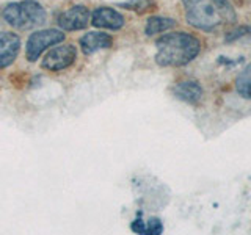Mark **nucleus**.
I'll return each instance as SVG.
<instances>
[{
    "instance_id": "obj_6",
    "label": "nucleus",
    "mask_w": 251,
    "mask_h": 235,
    "mask_svg": "<svg viewBox=\"0 0 251 235\" xmlns=\"http://www.w3.org/2000/svg\"><path fill=\"white\" fill-rule=\"evenodd\" d=\"M21 52V38L13 31H0V69L13 65Z\"/></svg>"
},
{
    "instance_id": "obj_8",
    "label": "nucleus",
    "mask_w": 251,
    "mask_h": 235,
    "mask_svg": "<svg viewBox=\"0 0 251 235\" xmlns=\"http://www.w3.org/2000/svg\"><path fill=\"white\" fill-rule=\"evenodd\" d=\"M0 16H2V19L6 24H10V25L14 28H19V30L31 28L27 11L21 2H11V3L3 5L2 10H0Z\"/></svg>"
},
{
    "instance_id": "obj_7",
    "label": "nucleus",
    "mask_w": 251,
    "mask_h": 235,
    "mask_svg": "<svg viewBox=\"0 0 251 235\" xmlns=\"http://www.w3.org/2000/svg\"><path fill=\"white\" fill-rule=\"evenodd\" d=\"M91 24L98 28H107V30H120L124 25V16L118 13L113 8L108 6H99L93 13Z\"/></svg>"
},
{
    "instance_id": "obj_9",
    "label": "nucleus",
    "mask_w": 251,
    "mask_h": 235,
    "mask_svg": "<svg viewBox=\"0 0 251 235\" xmlns=\"http://www.w3.org/2000/svg\"><path fill=\"white\" fill-rule=\"evenodd\" d=\"M173 94H175L176 99L185 102V104L196 105L201 102V99L204 96V91L201 88V85L196 80H182L175 85Z\"/></svg>"
},
{
    "instance_id": "obj_3",
    "label": "nucleus",
    "mask_w": 251,
    "mask_h": 235,
    "mask_svg": "<svg viewBox=\"0 0 251 235\" xmlns=\"http://www.w3.org/2000/svg\"><path fill=\"white\" fill-rule=\"evenodd\" d=\"M65 41V33H61L60 30L55 28H47V30H39L31 33L28 36L27 41V49H25V55L28 61H36L41 53L49 49V47L60 44Z\"/></svg>"
},
{
    "instance_id": "obj_11",
    "label": "nucleus",
    "mask_w": 251,
    "mask_h": 235,
    "mask_svg": "<svg viewBox=\"0 0 251 235\" xmlns=\"http://www.w3.org/2000/svg\"><path fill=\"white\" fill-rule=\"evenodd\" d=\"M176 25V21L171 18H162V16H152L149 18L145 27V33L148 36H152L157 33H162V31H167Z\"/></svg>"
},
{
    "instance_id": "obj_4",
    "label": "nucleus",
    "mask_w": 251,
    "mask_h": 235,
    "mask_svg": "<svg viewBox=\"0 0 251 235\" xmlns=\"http://www.w3.org/2000/svg\"><path fill=\"white\" fill-rule=\"evenodd\" d=\"M77 58V50L73 44H63L52 49L49 53H46V57L43 58L41 66L47 70L57 72V70H63L69 68Z\"/></svg>"
},
{
    "instance_id": "obj_12",
    "label": "nucleus",
    "mask_w": 251,
    "mask_h": 235,
    "mask_svg": "<svg viewBox=\"0 0 251 235\" xmlns=\"http://www.w3.org/2000/svg\"><path fill=\"white\" fill-rule=\"evenodd\" d=\"M235 90L242 97L251 99V65L243 68L235 78Z\"/></svg>"
},
{
    "instance_id": "obj_13",
    "label": "nucleus",
    "mask_w": 251,
    "mask_h": 235,
    "mask_svg": "<svg viewBox=\"0 0 251 235\" xmlns=\"http://www.w3.org/2000/svg\"><path fill=\"white\" fill-rule=\"evenodd\" d=\"M120 6L126 8V10H132L137 13H145L149 10H154V0H129V2L120 3Z\"/></svg>"
},
{
    "instance_id": "obj_2",
    "label": "nucleus",
    "mask_w": 251,
    "mask_h": 235,
    "mask_svg": "<svg viewBox=\"0 0 251 235\" xmlns=\"http://www.w3.org/2000/svg\"><path fill=\"white\" fill-rule=\"evenodd\" d=\"M155 63L163 68H180L192 63L201 50V41L185 31H175L155 41Z\"/></svg>"
},
{
    "instance_id": "obj_10",
    "label": "nucleus",
    "mask_w": 251,
    "mask_h": 235,
    "mask_svg": "<svg viewBox=\"0 0 251 235\" xmlns=\"http://www.w3.org/2000/svg\"><path fill=\"white\" fill-rule=\"evenodd\" d=\"M78 43H80L82 52L85 55H91L102 49H110L113 44V39L107 33H102V31H90V33L83 35Z\"/></svg>"
},
{
    "instance_id": "obj_1",
    "label": "nucleus",
    "mask_w": 251,
    "mask_h": 235,
    "mask_svg": "<svg viewBox=\"0 0 251 235\" xmlns=\"http://www.w3.org/2000/svg\"><path fill=\"white\" fill-rule=\"evenodd\" d=\"M185 19L192 27L212 31L237 19L229 0H182Z\"/></svg>"
},
{
    "instance_id": "obj_15",
    "label": "nucleus",
    "mask_w": 251,
    "mask_h": 235,
    "mask_svg": "<svg viewBox=\"0 0 251 235\" xmlns=\"http://www.w3.org/2000/svg\"><path fill=\"white\" fill-rule=\"evenodd\" d=\"M163 232V224L159 218H151L146 223V234L148 235H160Z\"/></svg>"
},
{
    "instance_id": "obj_14",
    "label": "nucleus",
    "mask_w": 251,
    "mask_h": 235,
    "mask_svg": "<svg viewBox=\"0 0 251 235\" xmlns=\"http://www.w3.org/2000/svg\"><path fill=\"white\" fill-rule=\"evenodd\" d=\"M248 33H251V27L243 25V27H239V28H235V30H232V31H227L226 36H225V39H226V43H232V41H235V39L247 36Z\"/></svg>"
},
{
    "instance_id": "obj_16",
    "label": "nucleus",
    "mask_w": 251,
    "mask_h": 235,
    "mask_svg": "<svg viewBox=\"0 0 251 235\" xmlns=\"http://www.w3.org/2000/svg\"><path fill=\"white\" fill-rule=\"evenodd\" d=\"M130 229L135 234H146V223L143 221V218H141V212H138L137 218L132 221Z\"/></svg>"
},
{
    "instance_id": "obj_5",
    "label": "nucleus",
    "mask_w": 251,
    "mask_h": 235,
    "mask_svg": "<svg viewBox=\"0 0 251 235\" xmlns=\"http://www.w3.org/2000/svg\"><path fill=\"white\" fill-rule=\"evenodd\" d=\"M57 24L61 30L66 31H75V30H83L88 27L90 24V11L85 5H74L63 11Z\"/></svg>"
}]
</instances>
